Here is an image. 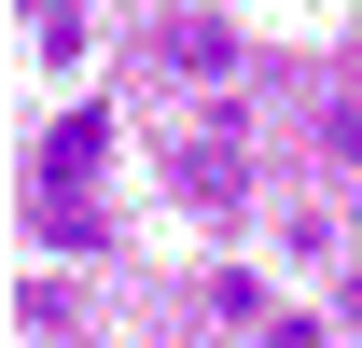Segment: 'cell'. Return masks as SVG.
Masks as SVG:
<instances>
[{"instance_id":"1","label":"cell","mask_w":362,"mask_h":348,"mask_svg":"<svg viewBox=\"0 0 362 348\" xmlns=\"http://www.w3.org/2000/svg\"><path fill=\"white\" fill-rule=\"evenodd\" d=\"M98 153H112V126H98V112H56V139H42V209H84Z\"/></svg>"},{"instance_id":"2","label":"cell","mask_w":362,"mask_h":348,"mask_svg":"<svg viewBox=\"0 0 362 348\" xmlns=\"http://www.w3.org/2000/svg\"><path fill=\"white\" fill-rule=\"evenodd\" d=\"M168 70L223 84V70H237V28H223V14H168Z\"/></svg>"}]
</instances>
